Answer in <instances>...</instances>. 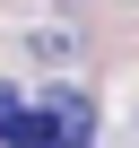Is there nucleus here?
Returning <instances> with one entry per match:
<instances>
[{
  "label": "nucleus",
  "instance_id": "f257e3e1",
  "mask_svg": "<svg viewBox=\"0 0 139 148\" xmlns=\"http://www.w3.org/2000/svg\"><path fill=\"white\" fill-rule=\"evenodd\" d=\"M35 105H44V122H52V139L61 148H87L104 122H96V105L78 96V87H35Z\"/></svg>",
  "mask_w": 139,
  "mask_h": 148
},
{
  "label": "nucleus",
  "instance_id": "f03ea898",
  "mask_svg": "<svg viewBox=\"0 0 139 148\" xmlns=\"http://www.w3.org/2000/svg\"><path fill=\"white\" fill-rule=\"evenodd\" d=\"M0 139H9V148H44V139H52L35 87H0Z\"/></svg>",
  "mask_w": 139,
  "mask_h": 148
}]
</instances>
